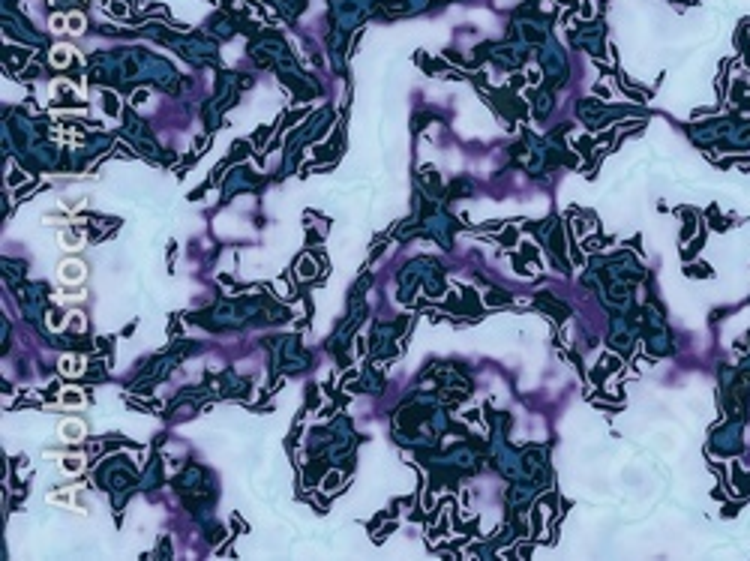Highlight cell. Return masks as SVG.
<instances>
[{"mask_svg": "<svg viewBox=\"0 0 750 561\" xmlns=\"http://www.w3.org/2000/svg\"><path fill=\"white\" fill-rule=\"evenodd\" d=\"M85 435V423L82 420H63L60 423V438L63 442H78Z\"/></svg>", "mask_w": 750, "mask_h": 561, "instance_id": "2", "label": "cell"}, {"mask_svg": "<svg viewBox=\"0 0 750 561\" xmlns=\"http://www.w3.org/2000/svg\"><path fill=\"white\" fill-rule=\"evenodd\" d=\"M66 55H70V51H66V48H60V51H55V63H58V66H63L66 60H70V58H66Z\"/></svg>", "mask_w": 750, "mask_h": 561, "instance_id": "6", "label": "cell"}, {"mask_svg": "<svg viewBox=\"0 0 750 561\" xmlns=\"http://www.w3.org/2000/svg\"><path fill=\"white\" fill-rule=\"evenodd\" d=\"M60 240L66 244V249H75L78 244H82V237H78V234H60Z\"/></svg>", "mask_w": 750, "mask_h": 561, "instance_id": "4", "label": "cell"}, {"mask_svg": "<svg viewBox=\"0 0 750 561\" xmlns=\"http://www.w3.org/2000/svg\"><path fill=\"white\" fill-rule=\"evenodd\" d=\"M82 279H85V264H78V261L60 264V283L63 285H78Z\"/></svg>", "mask_w": 750, "mask_h": 561, "instance_id": "1", "label": "cell"}, {"mask_svg": "<svg viewBox=\"0 0 750 561\" xmlns=\"http://www.w3.org/2000/svg\"><path fill=\"white\" fill-rule=\"evenodd\" d=\"M63 472H66V474L82 472V459H63Z\"/></svg>", "mask_w": 750, "mask_h": 561, "instance_id": "3", "label": "cell"}, {"mask_svg": "<svg viewBox=\"0 0 750 561\" xmlns=\"http://www.w3.org/2000/svg\"><path fill=\"white\" fill-rule=\"evenodd\" d=\"M63 372H66V376H75V372H78V366H75L72 357H63Z\"/></svg>", "mask_w": 750, "mask_h": 561, "instance_id": "5", "label": "cell"}]
</instances>
